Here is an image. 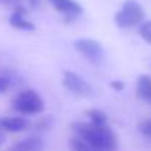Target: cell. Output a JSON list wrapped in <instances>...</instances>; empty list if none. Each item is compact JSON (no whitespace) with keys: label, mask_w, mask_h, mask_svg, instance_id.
I'll return each mask as SVG.
<instances>
[{"label":"cell","mask_w":151,"mask_h":151,"mask_svg":"<svg viewBox=\"0 0 151 151\" xmlns=\"http://www.w3.org/2000/svg\"><path fill=\"white\" fill-rule=\"evenodd\" d=\"M73 130L76 136L82 138L98 151H116L117 150V136L108 124H95V123H85L76 122L73 123Z\"/></svg>","instance_id":"obj_1"},{"label":"cell","mask_w":151,"mask_h":151,"mask_svg":"<svg viewBox=\"0 0 151 151\" xmlns=\"http://www.w3.org/2000/svg\"><path fill=\"white\" fill-rule=\"evenodd\" d=\"M12 108L22 116H34L43 113L45 101L34 89H24L12 99Z\"/></svg>","instance_id":"obj_2"},{"label":"cell","mask_w":151,"mask_h":151,"mask_svg":"<svg viewBox=\"0 0 151 151\" xmlns=\"http://www.w3.org/2000/svg\"><path fill=\"white\" fill-rule=\"evenodd\" d=\"M116 24L120 28H132L144 21V9L136 0H126L122 9L116 14Z\"/></svg>","instance_id":"obj_3"},{"label":"cell","mask_w":151,"mask_h":151,"mask_svg":"<svg viewBox=\"0 0 151 151\" xmlns=\"http://www.w3.org/2000/svg\"><path fill=\"white\" fill-rule=\"evenodd\" d=\"M74 49L93 65H101L105 56L102 45L93 39H77L74 42Z\"/></svg>","instance_id":"obj_4"},{"label":"cell","mask_w":151,"mask_h":151,"mask_svg":"<svg viewBox=\"0 0 151 151\" xmlns=\"http://www.w3.org/2000/svg\"><path fill=\"white\" fill-rule=\"evenodd\" d=\"M62 83H64L67 91H70L71 93L77 95V96H91L93 93L92 86L83 77H80L79 74H76L73 71H65L64 73Z\"/></svg>","instance_id":"obj_5"},{"label":"cell","mask_w":151,"mask_h":151,"mask_svg":"<svg viewBox=\"0 0 151 151\" xmlns=\"http://www.w3.org/2000/svg\"><path fill=\"white\" fill-rule=\"evenodd\" d=\"M30 127V122L25 117L21 116H12V117H0V130L3 132H24Z\"/></svg>","instance_id":"obj_6"},{"label":"cell","mask_w":151,"mask_h":151,"mask_svg":"<svg viewBox=\"0 0 151 151\" xmlns=\"http://www.w3.org/2000/svg\"><path fill=\"white\" fill-rule=\"evenodd\" d=\"M49 3L61 14H64L68 19H73V18H77L83 9L82 6L76 2V0H49Z\"/></svg>","instance_id":"obj_7"},{"label":"cell","mask_w":151,"mask_h":151,"mask_svg":"<svg viewBox=\"0 0 151 151\" xmlns=\"http://www.w3.org/2000/svg\"><path fill=\"white\" fill-rule=\"evenodd\" d=\"M9 24L17 28V30H22V31H33L36 27L34 24L27 18V11L22 6H18L14 9L12 15L9 17Z\"/></svg>","instance_id":"obj_8"},{"label":"cell","mask_w":151,"mask_h":151,"mask_svg":"<svg viewBox=\"0 0 151 151\" xmlns=\"http://www.w3.org/2000/svg\"><path fill=\"white\" fill-rule=\"evenodd\" d=\"M43 150V141L37 136H28L18 142H15L9 151H42Z\"/></svg>","instance_id":"obj_9"},{"label":"cell","mask_w":151,"mask_h":151,"mask_svg":"<svg viewBox=\"0 0 151 151\" xmlns=\"http://www.w3.org/2000/svg\"><path fill=\"white\" fill-rule=\"evenodd\" d=\"M136 93L142 101L151 104V77L150 76H141V77H138Z\"/></svg>","instance_id":"obj_10"},{"label":"cell","mask_w":151,"mask_h":151,"mask_svg":"<svg viewBox=\"0 0 151 151\" xmlns=\"http://www.w3.org/2000/svg\"><path fill=\"white\" fill-rule=\"evenodd\" d=\"M70 148L71 151H98L95 147H92L91 144H88L79 136H74L70 139Z\"/></svg>","instance_id":"obj_11"},{"label":"cell","mask_w":151,"mask_h":151,"mask_svg":"<svg viewBox=\"0 0 151 151\" xmlns=\"http://www.w3.org/2000/svg\"><path fill=\"white\" fill-rule=\"evenodd\" d=\"M86 114H88L91 123H95V124H108L107 123V116L101 110H89Z\"/></svg>","instance_id":"obj_12"},{"label":"cell","mask_w":151,"mask_h":151,"mask_svg":"<svg viewBox=\"0 0 151 151\" xmlns=\"http://www.w3.org/2000/svg\"><path fill=\"white\" fill-rule=\"evenodd\" d=\"M139 33H141L142 39L151 45V21L144 22V24L141 25V28H139Z\"/></svg>","instance_id":"obj_13"},{"label":"cell","mask_w":151,"mask_h":151,"mask_svg":"<svg viewBox=\"0 0 151 151\" xmlns=\"http://www.w3.org/2000/svg\"><path fill=\"white\" fill-rule=\"evenodd\" d=\"M139 130L144 136H147L150 141H151V119L150 120H145L139 124Z\"/></svg>","instance_id":"obj_14"},{"label":"cell","mask_w":151,"mask_h":151,"mask_svg":"<svg viewBox=\"0 0 151 151\" xmlns=\"http://www.w3.org/2000/svg\"><path fill=\"white\" fill-rule=\"evenodd\" d=\"M9 88H11V80H9L8 77H3V76H0V93L6 92Z\"/></svg>","instance_id":"obj_15"},{"label":"cell","mask_w":151,"mask_h":151,"mask_svg":"<svg viewBox=\"0 0 151 151\" xmlns=\"http://www.w3.org/2000/svg\"><path fill=\"white\" fill-rule=\"evenodd\" d=\"M22 0H0V5H5V6H11V8H18L21 6Z\"/></svg>","instance_id":"obj_16"},{"label":"cell","mask_w":151,"mask_h":151,"mask_svg":"<svg viewBox=\"0 0 151 151\" xmlns=\"http://www.w3.org/2000/svg\"><path fill=\"white\" fill-rule=\"evenodd\" d=\"M50 122H52V120L47 117V119H43L42 122H39L36 126H37V129H47V127L50 126Z\"/></svg>","instance_id":"obj_17"},{"label":"cell","mask_w":151,"mask_h":151,"mask_svg":"<svg viewBox=\"0 0 151 151\" xmlns=\"http://www.w3.org/2000/svg\"><path fill=\"white\" fill-rule=\"evenodd\" d=\"M111 88L113 89H116V91H123V88H124V83L123 82H111Z\"/></svg>","instance_id":"obj_18"},{"label":"cell","mask_w":151,"mask_h":151,"mask_svg":"<svg viewBox=\"0 0 151 151\" xmlns=\"http://www.w3.org/2000/svg\"><path fill=\"white\" fill-rule=\"evenodd\" d=\"M3 142H5V132L0 130V145H2Z\"/></svg>","instance_id":"obj_19"},{"label":"cell","mask_w":151,"mask_h":151,"mask_svg":"<svg viewBox=\"0 0 151 151\" xmlns=\"http://www.w3.org/2000/svg\"><path fill=\"white\" fill-rule=\"evenodd\" d=\"M28 2H30V3L33 5V6H36V5L39 3V0H28Z\"/></svg>","instance_id":"obj_20"}]
</instances>
